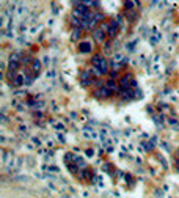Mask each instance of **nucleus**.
<instances>
[{
  "label": "nucleus",
  "instance_id": "nucleus-15",
  "mask_svg": "<svg viewBox=\"0 0 179 198\" xmlns=\"http://www.w3.org/2000/svg\"><path fill=\"white\" fill-rule=\"evenodd\" d=\"M174 165H176V168H178V172H179V157L174 160Z\"/></svg>",
  "mask_w": 179,
  "mask_h": 198
},
{
  "label": "nucleus",
  "instance_id": "nucleus-13",
  "mask_svg": "<svg viewBox=\"0 0 179 198\" xmlns=\"http://www.w3.org/2000/svg\"><path fill=\"white\" fill-rule=\"evenodd\" d=\"M79 36H80V28H77L76 32L72 33V40H77V38H79Z\"/></svg>",
  "mask_w": 179,
  "mask_h": 198
},
{
  "label": "nucleus",
  "instance_id": "nucleus-12",
  "mask_svg": "<svg viewBox=\"0 0 179 198\" xmlns=\"http://www.w3.org/2000/svg\"><path fill=\"white\" fill-rule=\"evenodd\" d=\"M93 17H94L96 22H101V21L104 19V14H102V13H94V14H93Z\"/></svg>",
  "mask_w": 179,
  "mask_h": 198
},
{
  "label": "nucleus",
  "instance_id": "nucleus-4",
  "mask_svg": "<svg viewBox=\"0 0 179 198\" xmlns=\"http://www.w3.org/2000/svg\"><path fill=\"white\" fill-rule=\"evenodd\" d=\"M80 80H82V85H83V87H90V85L93 83V79H91V76H90V72H88V71L82 72Z\"/></svg>",
  "mask_w": 179,
  "mask_h": 198
},
{
  "label": "nucleus",
  "instance_id": "nucleus-1",
  "mask_svg": "<svg viewBox=\"0 0 179 198\" xmlns=\"http://www.w3.org/2000/svg\"><path fill=\"white\" fill-rule=\"evenodd\" d=\"M132 76L130 74H127V76H123L121 79H119V90H129V88L132 87Z\"/></svg>",
  "mask_w": 179,
  "mask_h": 198
},
{
  "label": "nucleus",
  "instance_id": "nucleus-10",
  "mask_svg": "<svg viewBox=\"0 0 179 198\" xmlns=\"http://www.w3.org/2000/svg\"><path fill=\"white\" fill-rule=\"evenodd\" d=\"M91 46L87 44V42H80V52H90Z\"/></svg>",
  "mask_w": 179,
  "mask_h": 198
},
{
  "label": "nucleus",
  "instance_id": "nucleus-9",
  "mask_svg": "<svg viewBox=\"0 0 179 198\" xmlns=\"http://www.w3.org/2000/svg\"><path fill=\"white\" fill-rule=\"evenodd\" d=\"M17 66H19L17 61L10 60V71H11V72H16V71H17Z\"/></svg>",
  "mask_w": 179,
  "mask_h": 198
},
{
  "label": "nucleus",
  "instance_id": "nucleus-2",
  "mask_svg": "<svg viewBox=\"0 0 179 198\" xmlns=\"http://www.w3.org/2000/svg\"><path fill=\"white\" fill-rule=\"evenodd\" d=\"M94 96H96V98H101V99H105V98H110V96H112V91L108 90L105 85H102L101 88L94 90Z\"/></svg>",
  "mask_w": 179,
  "mask_h": 198
},
{
  "label": "nucleus",
  "instance_id": "nucleus-7",
  "mask_svg": "<svg viewBox=\"0 0 179 198\" xmlns=\"http://www.w3.org/2000/svg\"><path fill=\"white\" fill-rule=\"evenodd\" d=\"M105 87H107L112 93H115V91L119 88V83H116L113 79H110V80H107V82H105Z\"/></svg>",
  "mask_w": 179,
  "mask_h": 198
},
{
  "label": "nucleus",
  "instance_id": "nucleus-11",
  "mask_svg": "<svg viewBox=\"0 0 179 198\" xmlns=\"http://www.w3.org/2000/svg\"><path fill=\"white\" fill-rule=\"evenodd\" d=\"M32 69H33L35 72H40V69H41V65H40V61L33 60V63H32Z\"/></svg>",
  "mask_w": 179,
  "mask_h": 198
},
{
  "label": "nucleus",
  "instance_id": "nucleus-5",
  "mask_svg": "<svg viewBox=\"0 0 179 198\" xmlns=\"http://www.w3.org/2000/svg\"><path fill=\"white\" fill-rule=\"evenodd\" d=\"M116 32H118V22L112 21L110 25H108V28H107V35H108V36H115Z\"/></svg>",
  "mask_w": 179,
  "mask_h": 198
},
{
  "label": "nucleus",
  "instance_id": "nucleus-6",
  "mask_svg": "<svg viewBox=\"0 0 179 198\" xmlns=\"http://www.w3.org/2000/svg\"><path fill=\"white\" fill-rule=\"evenodd\" d=\"M94 68L99 69L101 74H107V72H108V63H107V60H105V58H102V61H101L98 66H94Z\"/></svg>",
  "mask_w": 179,
  "mask_h": 198
},
{
  "label": "nucleus",
  "instance_id": "nucleus-3",
  "mask_svg": "<svg viewBox=\"0 0 179 198\" xmlns=\"http://www.w3.org/2000/svg\"><path fill=\"white\" fill-rule=\"evenodd\" d=\"M105 30L102 28V27H99V28H94L93 30V38H94L98 42H102L104 41V38H105Z\"/></svg>",
  "mask_w": 179,
  "mask_h": 198
},
{
  "label": "nucleus",
  "instance_id": "nucleus-14",
  "mask_svg": "<svg viewBox=\"0 0 179 198\" xmlns=\"http://www.w3.org/2000/svg\"><path fill=\"white\" fill-rule=\"evenodd\" d=\"M19 58H21L19 53H13V55H11V60H13V61H19Z\"/></svg>",
  "mask_w": 179,
  "mask_h": 198
},
{
  "label": "nucleus",
  "instance_id": "nucleus-8",
  "mask_svg": "<svg viewBox=\"0 0 179 198\" xmlns=\"http://www.w3.org/2000/svg\"><path fill=\"white\" fill-rule=\"evenodd\" d=\"M102 58H104L102 55H94V57L91 58V65H93V66H98L101 61H102Z\"/></svg>",
  "mask_w": 179,
  "mask_h": 198
}]
</instances>
